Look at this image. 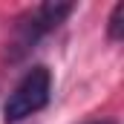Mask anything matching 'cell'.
Instances as JSON below:
<instances>
[{
  "label": "cell",
  "instance_id": "obj_3",
  "mask_svg": "<svg viewBox=\"0 0 124 124\" xmlns=\"http://www.w3.org/2000/svg\"><path fill=\"white\" fill-rule=\"evenodd\" d=\"M121 32H124V3H116L110 12V20H107V38L121 40Z\"/></svg>",
  "mask_w": 124,
  "mask_h": 124
},
{
  "label": "cell",
  "instance_id": "obj_4",
  "mask_svg": "<svg viewBox=\"0 0 124 124\" xmlns=\"http://www.w3.org/2000/svg\"><path fill=\"white\" fill-rule=\"evenodd\" d=\"M90 124H116V121H110V118H101V121H90Z\"/></svg>",
  "mask_w": 124,
  "mask_h": 124
},
{
  "label": "cell",
  "instance_id": "obj_1",
  "mask_svg": "<svg viewBox=\"0 0 124 124\" xmlns=\"http://www.w3.org/2000/svg\"><path fill=\"white\" fill-rule=\"evenodd\" d=\"M72 12H75L72 3H40V6L26 9L15 20V26H12V35H9V40L3 46V61H9V63L23 61L29 52L38 49V43L49 32H55L61 26Z\"/></svg>",
  "mask_w": 124,
  "mask_h": 124
},
{
  "label": "cell",
  "instance_id": "obj_2",
  "mask_svg": "<svg viewBox=\"0 0 124 124\" xmlns=\"http://www.w3.org/2000/svg\"><path fill=\"white\" fill-rule=\"evenodd\" d=\"M49 95H52V72L46 66H32L17 81V87L9 93L6 104H3V121L17 124L35 113H40L49 104Z\"/></svg>",
  "mask_w": 124,
  "mask_h": 124
}]
</instances>
